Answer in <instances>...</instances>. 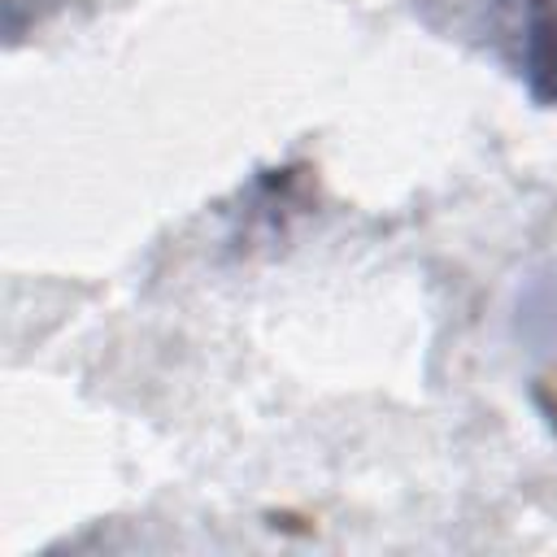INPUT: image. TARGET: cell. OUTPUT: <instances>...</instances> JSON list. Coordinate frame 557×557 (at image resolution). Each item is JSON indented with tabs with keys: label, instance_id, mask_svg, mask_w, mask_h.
Returning a JSON list of instances; mask_svg holds the SVG:
<instances>
[{
	"label": "cell",
	"instance_id": "6da1fadb",
	"mask_svg": "<svg viewBox=\"0 0 557 557\" xmlns=\"http://www.w3.org/2000/svg\"><path fill=\"white\" fill-rule=\"evenodd\" d=\"M522 74L540 100H557V0H527Z\"/></svg>",
	"mask_w": 557,
	"mask_h": 557
}]
</instances>
